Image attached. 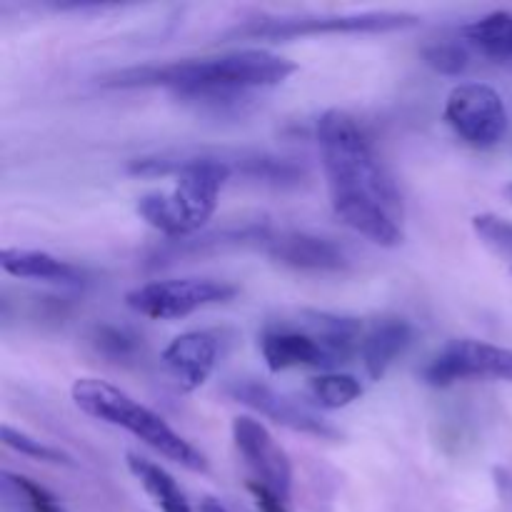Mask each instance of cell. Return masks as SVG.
<instances>
[{"label": "cell", "mask_w": 512, "mask_h": 512, "mask_svg": "<svg viewBox=\"0 0 512 512\" xmlns=\"http://www.w3.org/2000/svg\"><path fill=\"white\" fill-rule=\"evenodd\" d=\"M3 443L8 445L10 450L15 453L25 455V458L40 460V463H50V465H75L73 458L68 453L58 448H50V445L40 443V440L30 438V435L20 433V430L10 428V425H3Z\"/></svg>", "instance_id": "cell-22"}, {"label": "cell", "mask_w": 512, "mask_h": 512, "mask_svg": "<svg viewBox=\"0 0 512 512\" xmlns=\"http://www.w3.org/2000/svg\"><path fill=\"white\" fill-rule=\"evenodd\" d=\"M128 173L143 178L178 175L173 193H150L138 200L140 218L168 240H178L195 235L213 218L220 190L235 170L228 153H163L133 160Z\"/></svg>", "instance_id": "cell-3"}, {"label": "cell", "mask_w": 512, "mask_h": 512, "mask_svg": "<svg viewBox=\"0 0 512 512\" xmlns=\"http://www.w3.org/2000/svg\"><path fill=\"white\" fill-rule=\"evenodd\" d=\"M200 512H230V510L225 508V505L220 503V500H215V498H205L203 503H200Z\"/></svg>", "instance_id": "cell-26"}, {"label": "cell", "mask_w": 512, "mask_h": 512, "mask_svg": "<svg viewBox=\"0 0 512 512\" xmlns=\"http://www.w3.org/2000/svg\"><path fill=\"white\" fill-rule=\"evenodd\" d=\"M423 60L428 68L440 75H463L470 65L468 50L460 43H433L423 48Z\"/></svg>", "instance_id": "cell-23"}, {"label": "cell", "mask_w": 512, "mask_h": 512, "mask_svg": "<svg viewBox=\"0 0 512 512\" xmlns=\"http://www.w3.org/2000/svg\"><path fill=\"white\" fill-rule=\"evenodd\" d=\"M318 145L335 215L370 243L398 248L403 198L353 115L338 108L320 115Z\"/></svg>", "instance_id": "cell-1"}, {"label": "cell", "mask_w": 512, "mask_h": 512, "mask_svg": "<svg viewBox=\"0 0 512 512\" xmlns=\"http://www.w3.org/2000/svg\"><path fill=\"white\" fill-rule=\"evenodd\" d=\"M420 375L433 388H448L470 378L512 383V350L483 340H450Z\"/></svg>", "instance_id": "cell-9"}, {"label": "cell", "mask_w": 512, "mask_h": 512, "mask_svg": "<svg viewBox=\"0 0 512 512\" xmlns=\"http://www.w3.org/2000/svg\"><path fill=\"white\" fill-rule=\"evenodd\" d=\"M263 250L275 263L305 273H340L350 268V255L343 245L313 233H270Z\"/></svg>", "instance_id": "cell-12"}, {"label": "cell", "mask_w": 512, "mask_h": 512, "mask_svg": "<svg viewBox=\"0 0 512 512\" xmlns=\"http://www.w3.org/2000/svg\"><path fill=\"white\" fill-rule=\"evenodd\" d=\"M508 195H510V200H512V185L508 188Z\"/></svg>", "instance_id": "cell-27"}, {"label": "cell", "mask_w": 512, "mask_h": 512, "mask_svg": "<svg viewBox=\"0 0 512 512\" xmlns=\"http://www.w3.org/2000/svg\"><path fill=\"white\" fill-rule=\"evenodd\" d=\"M225 393H228L235 403L255 410V413H260L263 418L273 420V423L283 425V428L293 430V433L313 435V438L320 440L340 438L338 428H333L328 420L318 418V415L310 413L308 408L293 403V400L285 398L283 393L273 390L270 385L260 383V380H233V383L225 385Z\"/></svg>", "instance_id": "cell-10"}, {"label": "cell", "mask_w": 512, "mask_h": 512, "mask_svg": "<svg viewBox=\"0 0 512 512\" xmlns=\"http://www.w3.org/2000/svg\"><path fill=\"white\" fill-rule=\"evenodd\" d=\"M445 120L468 145L490 150L508 133V113L495 88L485 83H460L450 90Z\"/></svg>", "instance_id": "cell-8"}, {"label": "cell", "mask_w": 512, "mask_h": 512, "mask_svg": "<svg viewBox=\"0 0 512 512\" xmlns=\"http://www.w3.org/2000/svg\"><path fill=\"white\" fill-rule=\"evenodd\" d=\"M248 490H250V495H253L255 505H258L260 512H290L288 508H285V500L280 498L278 493H273L270 488L260 485L258 480L248 483Z\"/></svg>", "instance_id": "cell-25"}, {"label": "cell", "mask_w": 512, "mask_h": 512, "mask_svg": "<svg viewBox=\"0 0 512 512\" xmlns=\"http://www.w3.org/2000/svg\"><path fill=\"white\" fill-rule=\"evenodd\" d=\"M238 295L233 283L213 278H178L153 280L125 295V303L133 313L153 320H175L195 313L208 305L228 303Z\"/></svg>", "instance_id": "cell-7"}, {"label": "cell", "mask_w": 512, "mask_h": 512, "mask_svg": "<svg viewBox=\"0 0 512 512\" xmlns=\"http://www.w3.org/2000/svg\"><path fill=\"white\" fill-rule=\"evenodd\" d=\"M73 400L85 415L103 423L123 428L143 440L148 448L160 453L163 458L173 460L180 468L190 473H205L208 460L195 445H190L183 435L175 433L158 413L140 405L115 385L105 383L100 378H78L73 383Z\"/></svg>", "instance_id": "cell-5"}, {"label": "cell", "mask_w": 512, "mask_h": 512, "mask_svg": "<svg viewBox=\"0 0 512 512\" xmlns=\"http://www.w3.org/2000/svg\"><path fill=\"white\" fill-rule=\"evenodd\" d=\"M463 38L473 48L500 63H512V13L495 10L463 28Z\"/></svg>", "instance_id": "cell-17"}, {"label": "cell", "mask_w": 512, "mask_h": 512, "mask_svg": "<svg viewBox=\"0 0 512 512\" xmlns=\"http://www.w3.org/2000/svg\"><path fill=\"white\" fill-rule=\"evenodd\" d=\"M298 70L293 60L270 50H235L215 58L140 65L105 75V88H168L185 103L213 115L243 113L253 90L275 88Z\"/></svg>", "instance_id": "cell-2"}, {"label": "cell", "mask_w": 512, "mask_h": 512, "mask_svg": "<svg viewBox=\"0 0 512 512\" xmlns=\"http://www.w3.org/2000/svg\"><path fill=\"white\" fill-rule=\"evenodd\" d=\"M233 440L245 465L253 470L255 480L288 500L290 488H293V465L285 450L268 433V428L260 420L240 415L233 420Z\"/></svg>", "instance_id": "cell-11"}, {"label": "cell", "mask_w": 512, "mask_h": 512, "mask_svg": "<svg viewBox=\"0 0 512 512\" xmlns=\"http://www.w3.org/2000/svg\"><path fill=\"white\" fill-rule=\"evenodd\" d=\"M413 343V325L403 318H385L373 325L360 343L363 365L373 380H383L390 365Z\"/></svg>", "instance_id": "cell-15"}, {"label": "cell", "mask_w": 512, "mask_h": 512, "mask_svg": "<svg viewBox=\"0 0 512 512\" xmlns=\"http://www.w3.org/2000/svg\"><path fill=\"white\" fill-rule=\"evenodd\" d=\"M90 343L100 355L110 360H130L138 353L140 343L130 330L118 328V325H98L90 335Z\"/></svg>", "instance_id": "cell-21"}, {"label": "cell", "mask_w": 512, "mask_h": 512, "mask_svg": "<svg viewBox=\"0 0 512 512\" xmlns=\"http://www.w3.org/2000/svg\"><path fill=\"white\" fill-rule=\"evenodd\" d=\"M363 325L345 315L303 310L298 323L273 325L260 338V353L273 373L290 368H338L360 348Z\"/></svg>", "instance_id": "cell-4"}, {"label": "cell", "mask_w": 512, "mask_h": 512, "mask_svg": "<svg viewBox=\"0 0 512 512\" xmlns=\"http://www.w3.org/2000/svg\"><path fill=\"white\" fill-rule=\"evenodd\" d=\"M473 230L480 243L498 258L512 260V223L493 213H480L473 218Z\"/></svg>", "instance_id": "cell-20"}, {"label": "cell", "mask_w": 512, "mask_h": 512, "mask_svg": "<svg viewBox=\"0 0 512 512\" xmlns=\"http://www.w3.org/2000/svg\"><path fill=\"white\" fill-rule=\"evenodd\" d=\"M128 470L163 512H195L190 508L183 490L178 488V483H175L160 465H155L153 460H145L140 458V455L130 453Z\"/></svg>", "instance_id": "cell-18"}, {"label": "cell", "mask_w": 512, "mask_h": 512, "mask_svg": "<svg viewBox=\"0 0 512 512\" xmlns=\"http://www.w3.org/2000/svg\"><path fill=\"white\" fill-rule=\"evenodd\" d=\"M420 18L405 10H363V13L333 15H280V18H253L225 30L223 40H293L308 35L338 33H395L415 28Z\"/></svg>", "instance_id": "cell-6"}, {"label": "cell", "mask_w": 512, "mask_h": 512, "mask_svg": "<svg viewBox=\"0 0 512 512\" xmlns=\"http://www.w3.org/2000/svg\"><path fill=\"white\" fill-rule=\"evenodd\" d=\"M310 393L318 400L320 408L340 410L363 395V385L358 378L348 373H325L310 380Z\"/></svg>", "instance_id": "cell-19"}, {"label": "cell", "mask_w": 512, "mask_h": 512, "mask_svg": "<svg viewBox=\"0 0 512 512\" xmlns=\"http://www.w3.org/2000/svg\"><path fill=\"white\" fill-rule=\"evenodd\" d=\"M5 483L13 485L15 493H18L20 498L28 503V508L33 512H68L63 508V505L58 503V500L53 498V495L48 493V490L40 488V485L33 483V480L18 478V475L5 473Z\"/></svg>", "instance_id": "cell-24"}, {"label": "cell", "mask_w": 512, "mask_h": 512, "mask_svg": "<svg viewBox=\"0 0 512 512\" xmlns=\"http://www.w3.org/2000/svg\"><path fill=\"white\" fill-rule=\"evenodd\" d=\"M0 265L13 278L28 280H48V283L75 285L83 283V270L75 268L68 260H60L55 255L43 253V250H20L5 248L0 253Z\"/></svg>", "instance_id": "cell-16"}, {"label": "cell", "mask_w": 512, "mask_h": 512, "mask_svg": "<svg viewBox=\"0 0 512 512\" xmlns=\"http://www.w3.org/2000/svg\"><path fill=\"white\" fill-rule=\"evenodd\" d=\"M270 238V228L265 223H243V225H228L223 230H213V233L203 235H188V238L168 240L165 245L155 248L150 253V268H160V265L178 263V260H198L208 258V255L228 253V250L248 248V245H265Z\"/></svg>", "instance_id": "cell-13"}, {"label": "cell", "mask_w": 512, "mask_h": 512, "mask_svg": "<svg viewBox=\"0 0 512 512\" xmlns=\"http://www.w3.org/2000/svg\"><path fill=\"white\" fill-rule=\"evenodd\" d=\"M218 363V340L205 330L183 333L163 350V365L180 390L193 393Z\"/></svg>", "instance_id": "cell-14"}]
</instances>
